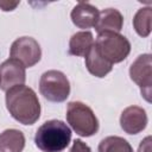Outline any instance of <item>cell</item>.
Here are the masks:
<instances>
[{"instance_id": "cell-1", "label": "cell", "mask_w": 152, "mask_h": 152, "mask_svg": "<svg viewBox=\"0 0 152 152\" xmlns=\"http://www.w3.org/2000/svg\"><path fill=\"white\" fill-rule=\"evenodd\" d=\"M6 107L13 119L23 125H33L40 116V103L34 90L15 86L6 91Z\"/></svg>"}, {"instance_id": "cell-2", "label": "cell", "mask_w": 152, "mask_h": 152, "mask_svg": "<svg viewBox=\"0 0 152 152\" xmlns=\"http://www.w3.org/2000/svg\"><path fill=\"white\" fill-rule=\"evenodd\" d=\"M71 140V131L61 120L45 121L36 132L34 142L43 152H62Z\"/></svg>"}, {"instance_id": "cell-3", "label": "cell", "mask_w": 152, "mask_h": 152, "mask_svg": "<svg viewBox=\"0 0 152 152\" xmlns=\"http://www.w3.org/2000/svg\"><path fill=\"white\" fill-rule=\"evenodd\" d=\"M94 46L99 53L110 64L122 62L131 52V43L128 39L125 36L115 32L99 33Z\"/></svg>"}, {"instance_id": "cell-4", "label": "cell", "mask_w": 152, "mask_h": 152, "mask_svg": "<svg viewBox=\"0 0 152 152\" xmlns=\"http://www.w3.org/2000/svg\"><path fill=\"white\" fill-rule=\"evenodd\" d=\"M66 121L81 137H91L99 131V120L93 109L80 101L68 103Z\"/></svg>"}, {"instance_id": "cell-5", "label": "cell", "mask_w": 152, "mask_h": 152, "mask_svg": "<svg viewBox=\"0 0 152 152\" xmlns=\"http://www.w3.org/2000/svg\"><path fill=\"white\" fill-rule=\"evenodd\" d=\"M39 91L51 102H63L70 94V83L62 71L48 70L40 76Z\"/></svg>"}, {"instance_id": "cell-6", "label": "cell", "mask_w": 152, "mask_h": 152, "mask_svg": "<svg viewBox=\"0 0 152 152\" xmlns=\"http://www.w3.org/2000/svg\"><path fill=\"white\" fill-rule=\"evenodd\" d=\"M131 80L139 86L141 95L147 102H151L152 86V56L144 53L137 57L129 68Z\"/></svg>"}, {"instance_id": "cell-7", "label": "cell", "mask_w": 152, "mask_h": 152, "mask_svg": "<svg viewBox=\"0 0 152 152\" xmlns=\"http://www.w3.org/2000/svg\"><path fill=\"white\" fill-rule=\"evenodd\" d=\"M10 56L11 58L19 61L25 68H31L40 61L42 50L34 38L20 37L12 43Z\"/></svg>"}, {"instance_id": "cell-8", "label": "cell", "mask_w": 152, "mask_h": 152, "mask_svg": "<svg viewBox=\"0 0 152 152\" xmlns=\"http://www.w3.org/2000/svg\"><path fill=\"white\" fill-rule=\"evenodd\" d=\"M26 80L25 66L17 59L8 58L0 65V88L4 91L24 84Z\"/></svg>"}, {"instance_id": "cell-9", "label": "cell", "mask_w": 152, "mask_h": 152, "mask_svg": "<svg viewBox=\"0 0 152 152\" xmlns=\"http://www.w3.org/2000/svg\"><path fill=\"white\" fill-rule=\"evenodd\" d=\"M120 125L121 128L128 134L140 133L147 125L145 109L139 106H129L125 108L120 116Z\"/></svg>"}, {"instance_id": "cell-10", "label": "cell", "mask_w": 152, "mask_h": 152, "mask_svg": "<svg viewBox=\"0 0 152 152\" xmlns=\"http://www.w3.org/2000/svg\"><path fill=\"white\" fill-rule=\"evenodd\" d=\"M71 20L74 25L80 28H90L94 27L97 18H99V10L89 2H78L71 11Z\"/></svg>"}, {"instance_id": "cell-11", "label": "cell", "mask_w": 152, "mask_h": 152, "mask_svg": "<svg viewBox=\"0 0 152 152\" xmlns=\"http://www.w3.org/2000/svg\"><path fill=\"white\" fill-rule=\"evenodd\" d=\"M124 25L122 14L115 8H106L99 12V18L95 24V30L97 33L103 32H115L119 33Z\"/></svg>"}, {"instance_id": "cell-12", "label": "cell", "mask_w": 152, "mask_h": 152, "mask_svg": "<svg viewBox=\"0 0 152 152\" xmlns=\"http://www.w3.org/2000/svg\"><path fill=\"white\" fill-rule=\"evenodd\" d=\"M86 66L88 71L96 77H104L113 69V64L107 62L93 45L86 55Z\"/></svg>"}, {"instance_id": "cell-13", "label": "cell", "mask_w": 152, "mask_h": 152, "mask_svg": "<svg viewBox=\"0 0 152 152\" xmlns=\"http://www.w3.org/2000/svg\"><path fill=\"white\" fill-rule=\"evenodd\" d=\"M25 147L24 133L15 128L0 133V152H23Z\"/></svg>"}, {"instance_id": "cell-14", "label": "cell", "mask_w": 152, "mask_h": 152, "mask_svg": "<svg viewBox=\"0 0 152 152\" xmlns=\"http://www.w3.org/2000/svg\"><path fill=\"white\" fill-rule=\"evenodd\" d=\"M94 45V38L89 31H80L71 36L69 42V53L74 56H84Z\"/></svg>"}, {"instance_id": "cell-15", "label": "cell", "mask_w": 152, "mask_h": 152, "mask_svg": "<svg viewBox=\"0 0 152 152\" xmlns=\"http://www.w3.org/2000/svg\"><path fill=\"white\" fill-rule=\"evenodd\" d=\"M152 8L142 7L138 10L133 18V27L140 37H147L152 27Z\"/></svg>"}, {"instance_id": "cell-16", "label": "cell", "mask_w": 152, "mask_h": 152, "mask_svg": "<svg viewBox=\"0 0 152 152\" xmlns=\"http://www.w3.org/2000/svg\"><path fill=\"white\" fill-rule=\"evenodd\" d=\"M99 152H134V151L126 139L116 135H110L100 141Z\"/></svg>"}, {"instance_id": "cell-17", "label": "cell", "mask_w": 152, "mask_h": 152, "mask_svg": "<svg viewBox=\"0 0 152 152\" xmlns=\"http://www.w3.org/2000/svg\"><path fill=\"white\" fill-rule=\"evenodd\" d=\"M69 152H91V150L81 139H76L74 141V144H72V146H71V148H70Z\"/></svg>"}, {"instance_id": "cell-18", "label": "cell", "mask_w": 152, "mask_h": 152, "mask_svg": "<svg viewBox=\"0 0 152 152\" xmlns=\"http://www.w3.org/2000/svg\"><path fill=\"white\" fill-rule=\"evenodd\" d=\"M19 5V1H0V8L5 12L13 11Z\"/></svg>"}, {"instance_id": "cell-19", "label": "cell", "mask_w": 152, "mask_h": 152, "mask_svg": "<svg viewBox=\"0 0 152 152\" xmlns=\"http://www.w3.org/2000/svg\"><path fill=\"white\" fill-rule=\"evenodd\" d=\"M138 152H151V137H147L141 141Z\"/></svg>"}]
</instances>
